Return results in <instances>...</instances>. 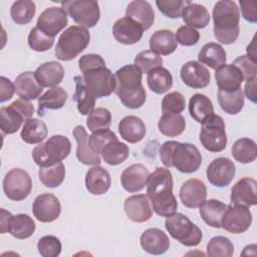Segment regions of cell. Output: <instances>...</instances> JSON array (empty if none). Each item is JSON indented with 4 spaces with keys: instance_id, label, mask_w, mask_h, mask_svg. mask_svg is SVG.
Wrapping results in <instances>:
<instances>
[{
    "instance_id": "1",
    "label": "cell",
    "mask_w": 257,
    "mask_h": 257,
    "mask_svg": "<svg viewBox=\"0 0 257 257\" xmlns=\"http://www.w3.org/2000/svg\"><path fill=\"white\" fill-rule=\"evenodd\" d=\"M147 196L157 215L169 217L176 213L178 202L173 194V176L170 170L157 168L149 175Z\"/></svg>"
},
{
    "instance_id": "2",
    "label": "cell",
    "mask_w": 257,
    "mask_h": 257,
    "mask_svg": "<svg viewBox=\"0 0 257 257\" xmlns=\"http://www.w3.org/2000/svg\"><path fill=\"white\" fill-rule=\"evenodd\" d=\"M142 71L135 64H127L115 71L114 92L125 107L137 109L142 107L147 99L146 90L142 84Z\"/></svg>"
},
{
    "instance_id": "3",
    "label": "cell",
    "mask_w": 257,
    "mask_h": 257,
    "mask_svg": "<svg viewBox=\"0 0 257 257\" xmlns=\"http://www.w3.org/2000/svg\"><path fill=\"white\" fill-rule=\"evenodd\" d=\"M160 158L166 168H176L184 174H192L199 170L202 155L198 148L189 143L167 141L160 149Z\"/></svg>"
},
{
    "instance_id": "4",
    "label": "cell",
    "mask_w": 257,
    "mask_h": 257,
    "mask_svg": "<svg viewBox=\"0 0 257 257\" xmlns=\"http://www.w3.org/2000/svg\"><path fill=\"white\" fill-rule=\"evenodd\" d=\"M214 36L223 44L234 43L240 32V12L237 4L231 0L218 1L213 8Z\"/></svg>"
},
{
    "instance_id": "5",
    "label": "cell",
    "mask_w": 257,
    "mask_h": 257,
    "mask_svg": "<svg viewBox=\"0 0 257 257\" xmlns=\"http://www.w3.org/2000/svg\"><path fill=\"white\" fill-rule=\"evenodd\" d=\"M71 151V143L67 137L54 135L45 143H40L32 151V159L39 168L52 166L66 159Z\"/></svg>"
},
{
    "instance_id": "6",
    "label": "cell",
    "mask_w": 257,
    "mask_h": 257,
    "mask_svg": "<svg viewBox=\"0 0 257 257\" xmlns=\"http://www.w3.org/2000/svg\"><path fill=\"white\" fill-rule=\"evenodd\" d=\"M90 35L86 28L78 25L68 27L61 33L56 43L55 55L57 59L72 60L87 47Z\"/></svg>"
},
{
    "instance_id": "7",
    "label": "cell",
    "mask_w": 257,
    "mask_h": 257,
    "mask_svg": "<svg viewBox=\"0 0 257 257\" xmlns=\"http://www.w3.org/2000/svg\"><path fill=\"white\" fill-rule=\"evenodd\" d=\"M165 227L174 239L185 246H197L202 241L201 229L182 213H174L167 217Z\"/></svg>"
},
{
    "instance_id": "8",
    "label": "cell",
    "mask_w": 257,
    "mask_h": 257,
    "mask_svg": "<svg viewBox=\"0 0 257 257\" xmlns=\"http://www.w3.org/2000/svg\"><path fill=\"white\" fill-rule=\"evenodd\" d=\"M200 142L211 153L222 152L227 146L225 122L218 114H211L202 122Z\"/></svg>"
},
{
    "instance_id": "9",
    "label": "cell",
    "mask_w": 257,
    "mask_h": 257,
    "mask_svg": "<svg viewBox=\"0 0 257 257\" xmlns=\"http://www.w3.org/2000/svg\"><path fill=\"white\" fill-rule=\"evenodd\" d=\"M61 7L75 23L86 29L94 27L100 18V10L97 1L69 0L61 2Z\"/></svg>"
},
{
    "instance_id": "10",
    "label": "cell",
    "mask_w": 257,
    "mask_h": 257,
    "mask_svg": "<svg viewBox=\"0 0 257 257\" xmlns=\"http://www.w3.org/2000/svg\"><path fill=\"white\" fill-rule=\"evenodd\" d=\"M82 79L87 89L95 98L108 96L114 92V76L105 66L88 69L82 72Z\"/></svg>"
},
{
    "instance_id": "11",
    "label": "cell",
    "mask_w": 257,
    "mask_h": 257,
    "mask_svg": "<svg viewBox=\"0 0 257 257\" xmlns=\"http://www.w3.org/2000/svg\"><path fill=\"white\" fill-rule=\"evenodd\" d=\"M32 190V181L29 174L20 168L8 171L3 179V191L6 197L12 201L26 199Z\"/></svg>"
},
{
    "instance_id": "12",
    "label": "cell",
    "mask_w": 257,
    "mask_h": 257,
    "mask_svg": "<svg viewBox=\"0 0 257 257\" xmlns=\"http://www.w3.org/2000/svg\"><path fill=\"white\" fill-rule=\"evenodd\" d=\"M252 223V213L249 207L243 205H229L222 217L221 228L232 234L246 232Z\"/></svg>"
},
{
    "instance_id": "13",
    "label": "cell",
    "mask_w": 257,
    "mask_h": 257,
    "mask_svg": "<svg viewBox=\"0 0 257 257\" xmlns=\"http://www.w3.org/2000/svg\"><path fill=\"white\" fill-rule=\"evenodd\" d=\"M67 12L62 7L46 8L38 17L36 27L49 37H55L67 25Z\"/></svg>"
},
{
    "instance_id": "14",
    "label": "cell",
    "mask_w": 257,
    "mask_h": 257,
    "mask_svg": "<svg viewBox=\"0 0 257 257\" xmlns=\"http://www.w3.org/2000/svg\"><path fill=\"white\" fill-rule=\"evenodd\" d=\"M236 167L233 161L224 157L213 160L206 170L209 183L219 188L228 186L234 179Z\"/></svg>"
},
{
    "instance_id": "15",
    "label": "cell",
    "mask_w": 257,
    "mask_h": 257,
    "mask_svg": "<svg viewBox=\"0 0 257 257\" xmlns=\"http://www.w3.org/2000/svg\"><path fill=\"white\" fill-rule=\"evenodd\" d=\"M34 217L42 223L56 220L61 212V205L56 196L49 193L40 194L35 198L32 205Z\"/></svg>"
},
{
    "instance_id": "16",
    "label": "cell",
    "mask_w": 257,
    "mask_h": 257,
    "mask_svg": "<svg viewBox=\"0 0 257 257\" xmlns=\"http://www.w3.org/2000/svg\"><path fill=\"white\" fill-rule=\"evenodd\" d=\"M144 28L140 23L130 17L117 19L112 26V34L118 43L132 45L138 43L143 37Z\"/></svg>"
},
{
    "instance_id": "17",
    "label": "cell",
    "mask_w": 257,
    "mask_h": 257,
    "mask_svg": "<svg viewBox=\"0 0 257 257\" xmlns=\"http://www.w3.org/2000/svg\"><path fill=\"white\" fill-rule=\"evenodd\" d=\"M182 81L191 88H205L211 80L209 69L196 60L183 64L180 71Z\"/></svg>"
},
{
    "instance_id": "18",
    "label": "cell",
    "mask_w": 257,
    "mask_h": 257,
    "mask_svg": "<svg viewBox=\"0 0 257 257\" xmlns=\"http://www.w3.org/2000/svg\"><path fill=\"white\" fill-rule=\"evenodd\" d=\"M231 203L246 207L255 206L257 203V182L253 178L240 179L231 190Z\"/></svg>"
},
{
    "instance_id": "19",
    "label": "cell",
    "mask_w": 257,
    "mask_h": 257,
    "mask_svg": "<svg viewBox=\"0 0 257 257\" xmlns=\"http://www.w3.org/2000/svg\"><path fill=\"white\" fill-rule=\"evenodd\" d=\"M149 198L145 194L134 195L125 199L123 209L130 220L136 223L149 221L153 216V208Z\"/></svg>"
},
{
    "instance_id": "20",
    "label": "cell",
    "mask_w": 257,
    "mask_h": 257,
    "mask_svg": "<svg viewBox=\"0 0 257 257\" xmlns=\"http://www.w3.org/2000/svg\"><path fill=\"white\" fill-rule=\"evenodd\" d=\"M180 200L188 208H199L207 197V188L199 179H190L180 189Z\"/></svg>"
},
{
    "instance_id": "21",
    "label": "cell",
    "mask_w": 257,
    "mask_h": 257,
    "mask_svg": "<svg viewBox=\"0 0 257 257\" xmlns=\"http://www.w3.org/2000/svg\"><path fill=\"white\" fill-rule=\"evenodd\" d=\"M149 170L142 164H134L125 168L120 176L122 188L130 193L142 191L146 186L149 178Z\"/></svg>"
},
{
    "instance_id": "22",
    "label": "cell",
    "mask_w": 257,
    "mask_h": 257,
    "mask_svg": "<svg viewBox=\"0 0 257 257\" xmlns=\"http://www.w3.org/2000/svg\"><path fill=\"white\" fill-rule=\"evenodd\" d=\"M142 248L153 255L164 254L170 247L168 235L158 228H150L143 232L140 237Z\"/></svg>"
},
{
    "instance_id": "23",
    "label": "cell",
    "mask_w": 257,
    "mask_h": 257,
    "mask_svg": "<svg viewBox=\"0 0 257 257\" xmlns=\"http://www.w3.org/2000/svg\"><path fill=\"white\" fill-rule=\"evenodd\" d=\"M215 79L218 90L232 92L241 88L244 80L242 72L235 65L225 64L215 71Z\"/></svg>"
},
{
    "instance_id": "24",
    "label": "cell",
    "mask_w": 257,
    "mask_h": 257,
    "mask_svg": "<svg viewBox=\"0 0 257 257\" xmlns=\"http://www.w3.org/2000/svg\"><path fill=\"white\" fill-rule=\"evenodd\" d=\"M73 137L76 141L77 148H76V158L77 160L86 166H98L101 163L100 157L95 154L88 142V135L85 128L82 125H76L73 128Z\"/></svg>"
},
{
    "instance_id": "25",
    "label": "cell",
    "mask_w": 257,
    "mask_h": 257,
    "mask_svg": "<svg viewBox=\"0 0 257 257\" xmlns=\"http://www.w3.org/2000/svg\"><path fill=\"white\" fill-rule=\"evenodd\" d=\"M111 185L109 173L102 167L93 166L88 169L85 175V187L92 195H103L106 193Z\"/></svg>"
},
{
    "instance_id": "26",
    "label": "cell",
    "mask_w": 257,
    "mask_h": 257,
    "mask_svg": "<svg viewBox=\"0 0 257 257\" xmlns=\"http://www.w3.org/2000/svg\"><path fill=\"white\" fill-rule=\"evenodd\" d=\"M15 90L17 95L24 100H33L40 96L43 87L39 84L32 71L20 73L15 79Z\"/></svg>"
},
{
    "instance_id": "27",
    "label": "cell",
    "mask_w": 257,
    "mask_h": 257,
    "mask_svg": "<svg viewBox=\"0 0 257 257\" xmlns=\"http://www.w3.org/2000/svg\"><path fill=\"white\" fill-rule=\"evenodd\" d=\"M35 77L42 87L57 86L64 77L63 66L56 61H48L39 65L34 71Z\"/></svg>"
},
{
    "instance_id": "28",
    "label": "cell",
    "mask_w": 257,
    "mask_h": 257,
    "mask_svg": "<svg viewBox=\"0 0 257 257\" xmlns=\"http://www.w3.org/2000/svg\"><path fill=\"white\" fill-rule=\"evenodd\" d=\"M120 137L131 144L141 142L147 133L145 122L136 115H126L118 123Z\"/></svg>"
},
{
    "instance_id": "29",
    "label": "cell",
    "mask_w": 257,
    "mask_h": 257,
    "mask_svg": "<svg viewBox=\"0 0 257 257\" xmlns=\"http://www.w3.org/2000/svg\"><path fill=\"white\" fill-rule=\"evenodd\" d=\"M125 16L134 19L142 25L144 30L149 29L155 21V12L148 1L135 0L128 3Z\"/></svg>"
},
{
    "instance_id": "30",
    "label": "cell",
    "mask_w": 257,
    "mask_h": 257,
    "mask_svg": "<svg viewBox=\"0 0 257 257\" xmlns=\"http://www.w3.org/2000/svg\"><path fill=\"white\" fill-rule=\"evenodd\" d=\"M198 60L212 69H218L226 64L227 57L225 49L216 42H208L199 51Z\"/></svg>"
},
{
    "instance_id": "31",
    "label": "cell",
    "mask_w": 257,
    "mask_h": 257,
    "mask_svg": "<svg viewBox=\"0 0 257 257\" xmlns=\"http://www.w3.org/2000/svg\"><path fill=\"white\" fill-rule=\"evenodd\" d=\"M178 46L175 34L168 29L157 30L150 38V48L159 55H169Z\"/></svg>"
},
{
    "instance_id": "32",
    "label": "cell",
    "mask_w": 257,
    "mask_h": 257,
    "mask_svg": "<svg viewBox=\"0 0 257 257\" xmlns=\"http://www.w3.org/2000/svg\"><path fill=\"white\" fill-rule=\"evenodd\" d=\"M67 100V92L60 86L49 88L46 92L38 97V110L39 116H44L46 109H59Z\"/></svg>"
},
{
    "instance_id": "33",
    "label": "cell",
    "mask_w": 257,
    "mask_h": 257,
    "mask_svg": "<svg viewBox=\"0 0 257 257\" xmlns=\"http://www.w3.org/2000/svg\"><path fill=\"white\" fill-rule=\"evenodd\" d=\"M227 206L228 205L219 200L210 199L205 201L199 207V213L207 225L213 228H221V220L227 209Z\"/></svg>"
},
{
    "instance_id": "34",
    "label": "cell",
    "mask_w": 257,
    "mask_h": 257,
    "mask_svg": "<svg viewBox=\"0 0 257 257\" xmlns=\"http://www.w3.org/2000/svg\"><path fill=\"white\" fill-rule=\"evenodd\" d=\"M184 22L192 28H205L210 22V14L208 10L201 4L189 2L182 12Z\"/></svg>"
},
{
    "instance_id": "35",
    "label": "cell",
    "mask_w": 257,
    "mask_h": 257,
    "mask_svg": "<svg viewBox=\"0 0 257 257\" xmlns=\"http://www.w3.org/2000/svg\"><path fill=\"white\" fill-rule=\"evenodd\" d=\"M47 126L43 120L30 117L24 121L20 137L27 144H40L47 137Z\"/></svg>"
},
{
    "instance_id": "36",
    "label": "cell",
    "mask_w": 257,
    "mask_h": 257,
    "mask_svg": "<svg viewBox=\"0 0 257 257\" xmlns=\"http://www.w3.org/2000/svg\"><path fill=\"white\" fill-rule=\"evenodd\" d=\"M74 82H75V91L73 94V99L76 102L77 110L82 115H87L94 108L96 98L87 89L82 79V76L80 75L74 76Z\"/></svg>"
},
{
    "instance_id": "37",
    "label": "cell",
    "mask_w": 257,
    "mask_h": 257,
    "mask_svg": "<svg viewBox=\"0 0 257 257\" xmlns=\"http://www.w3.org/2000/svg\"><path fill=\"white\" fill-rule=\"evenodd\" d=\"M147 82L149 88L155 93L162 94L169 91L173 85V76L165 67H157L148 72Z\"/></svg>"
},
{
    "instance_id": "38",
    "label": "cell",
    "mask_w": 257,
    "mask_h": 257,
    "mask_svg": "<svg viewBox=\"0 0 257 257\" xmlns=\"http://www.w3.org/2000/svg\"><path fill=\"white\" fill-rule=\"evenodd\" d=\"M100 155L106 164L116 166L123 163L128 158L130 149L124 143H121L116 139L108 142L102 148Z\"/></svg>"
},
{
    "instance_id": "39",
    "label": "cell",
    "mask_w": 257,
    "mask_h": 257,
    "mask_svg": "<svg viewBox=\"0 0 257 257\" xmlns=\"http://www.w3.org/2000/svg\"><path fill=\"white\" fill-rule=\"evenodd\" d=\"M190 115L198 122H203L208 116L214 113V106L211 99L202 93H195L189 100Z\"/></svg>"
},
{
    "instance_id": "40",
    "label": "cell",
    "mask_w": 257,
    "mask_h": 257,
    "mask_svg": "<svg viewBox=\"0 0 257 257\" xmlns=\"http://www.w3.org/2000/svg\"><path fill=\"white\" fill-rule=\"evenodd\" d=\"M35 222L27 214H17L12 217L8 232L16 239L24 240L31 237L35 231Z\"/></svg>"
},
{
    "instance_id": "41",
    "label": "cell",
    "mask_w": 257,
    "mask_h": 257,
    "mask_svg": "<svg viewBox=\"0 0 257 257\" xmlns=\"http://www.w3.org/2000/svg\"><path fill=\"white\" fill-rule=\"evenodd\" d=\"M231 154L233 158L239 163H252L257 157L256 143L252 139L241 138L233 144Z\"/></svg>"
},
{
    "instance_id": "42",
    "label": "cell",
    "mask_w": 257,
    "mask_h": 257,
    "mask_svg": "<svg viewBox=\"0 0 257 257\" xmlns=\"http://www.w3.org/2000/svg\"><path fill=\"white\" fill-rule=\"evenodd\" d=\"M218 101L226 113L237 114L244 106V94L241 88L232 92L218 90Z\"/></svg>"
},
{
    "instance_id": "43",
    "label": "cell",
    "mask_w": 257,
    "mask_h": 257,
    "mask_svg": "<svg viewBox=\"0 0 257 257\" xmlns=\"http://www.w3.org/2000/svg\"><path fill=\"white\" fill-rule=\"evenodd\" d=\"M186 127L185 117L181 113L163 114L158 121L159 131L167 137H178Z\"/></svg>"
},
{
    "instance_id": "44",
    "label": "cell",
    "mask_w": 257,
    "mask_h": 257,
    "mask_svg": "<svg viewBox=\"0 0 257 257\" xmlns=\"http://www.w3.org/2000/svg\"><path fill=\"white\" fill-rule=\"evenodd\" d=\"M38 177L40 182L47 188H56L62 184L65 178V167L62 162L52 166L39 168Z\"/></svg>"
},
{
    "instance_id": "45",
    "label": "cell",
    "mask_w": 257,
    "mask_h": 257,
    "mask_svg": "<svg viewBox=\"0 0 257 257\" xmlns=\"http://www.w3.org/2000/svg\"><path fill=\"white\" fill-rule=\"evenodd\" d=\"M24 120V117L11 105L0 108V127L3 134L11 135L16 133Z\"/></svg>"
},
{
    "instance_id": "46",
    "label": "cell",
    "mask_w": 257,
    "mask_h": 257,
    "mask_svg": "<svg viewBox=\"0 0 257 257\" xmlns=\"http://www.w3.org/2000/svg\"><path fill=\"white\" fill-rule=\"evenodd\" d=\"M35 3L31 0L15 1L10 9L12 20L19 25L28 24L35 14Z\"/></svg>"
},
{
    "instance_id": "47",
    "label": "cell",
    "mask_w": 257,
    "mask_h": 257,
    "mask_svg": "<svg viewBox=\"0 0 257 257\" xmlns=\"http://www.w3.org/2000/svg\"><path fill=\"white\" fill-rule=\"evenodd\" d=\"M111 122V113L107 108L104 107H96L93 108L88 114L86 118V125L88 130L92 133L108 130Z\"/></svg>"
},
{
    "instance_id": "48",
    "label": "cell",
    "mask_w": 257,
    "mask_h": 257,
    "mask_svg": "<svg viewBox=\"0 0 257 257\" xmlns=\"http://www.w3.org/2000/svg\"><path fill=\"white\" fill-rule=\"evenodd\" d=\"M234 254V245L225 236L213 237L207 244V255L210 257H231Z\"/></svg>"
},
{
    "instance_id": "49",
    "label": "cell",
    "mask_w": 257,
    "mask_h": 257,
    "mask_svg": "<svg viewBox=\"0 0 257 257\" xmlns=\"http://www.w3.org/2000/svg\"><path fill=\"white\" fill-rule=\"evenodd\" d=\"M134 64L142 71V73H148L152 69L162 66L163 58L151 49L143 50L135 57Z\"/></svg>"
},
{
    "instance_id": "50",
    "label": "cell",
    "mask_w": 257,
    "mask_h": 257,
    "mask_svg": "<svg viewBox=\"0 0 257 257\" xmlns=\"http://www.w3.org/2000/svg\"><path fill=\"white\" fill-rule=\"evenodd\" d=\"M186 106L184 95L179 91H172L167 93L162 100L163 114H177L181 113Z\"/></svg>"
},
{
    "instance_id": "51",
    "label": "cell",
    "mask_w": 257,
    "mask_h": 257,
    "mask_svg": "<svg viewBox=\"0 0 257 257\" xmlns=\"http://www.w3.org/2000/svg\"><path fill=\"white\" fill-rule=\"evenodd\" d=\"M27 41L29 47L32 50L37 52H43L49 50L52 47L54 43V38L47 36L35 26L30 30Z\"/></svg>"
},
{
    "instance_id": "52",
    "label": "cell",
    "mask_w": 257,
    "mask_h": 257,
    "mask_svg": "<svg viewBox=\"0 0 257 257\" xmlns=\"http://www.w3.org/2000/svg\"><path fill=\"white\" fill-rule=\"evenodd\" d=\"M37 249L43 257H57L61 252V242L55 236H43L38 240Z\"/></svg>"
},
{
    "instance_id": "53",
    "label": "cell",
    "mask_w": 257,
    "mask_h": 257,
    "mask_svg": "<svg viewBox=\"0 0 257 257\" xmlns=\"http://www.w3.org/2000/svg\"><path fill=\"white\" fill-rule=\"evenodd\" d=\"M188 1L183 0H157L156 5L159 10L169 18H179L182 16L184 7Z\"/></svg>"
},
{
    "instance_id": "54",
    "label": "cell",
    "mask_w": 257,
    "mask_h": 257,
    "mask_svg": "<svg viewBox=\"0 0 257 257\" xmlns=\"http://www.w3.org/2000/svg\"><path fill=\"white\" fill-rule=\"evenodd\" d=\"M117 137L115 136V134L109 130H101V131H97L92 133L89 136L88 142H89V146L91 148V150L99 155L102 148L110 141L112 140H116Z\"/></svg>"
},
{
    "instance_id": "55",
    "label": "cell",
    "mask_w": 257,
    "mask_h": 257,
    "mask_svg": "<svg viewBox=\"0 0 257 257\" xmlns=\"http://www.w3.org/2000/svg\"><path fill=\"white\" fill-rule=\"evenodd\" d=\"M233 65L237 66L243 74L244 80H249L256 77L257 72V61L252 60L247 55H241L237 57L233 62Z\"/></svg>"
},
{
    "instance_id": "56",
    "label": "cell",
    "mask_w": 257,
    "mask_h": 257,
    "mask_svg": "<svg viewBox=\"0 0 257 257\" xmlns=\"http://www.w3.org/2000/svg\"><path fill=\"white\" fill-rule=\"evenodd\" d=\"M176 40L183 46H192L199 42L200 33L188 25L181 26L176 32Z\"/></svg>"
},
{
    "instance_id": "57",
    "label": "cell",
    "mask_w": 257,
    "mask_h": 257,
    "mask_svg": "<svg viewBox=\"0 0 257 257\" xmlns=\"http://www.w3.org/2000/svg\"><path fill=\"white\" fill-rule=\"evenodd\" d=\"M100 66H105V61L98 54H94V53L84 54L78 60V67L81 72H84L88 69L100 67Z\"/></svg>"
},
{
    "instance_id": "58",
    "label": "cell",
    "mask_w": 257,
    "mask_h": 257,
    "mask_svg": "<svg viewBox=\"0 0 257 257\" xmlns=\"http://www.w3.org/2000/svg\"><path fill=\"white\" fill-rule=\"evenodd\" d=\"M243 18L251 23L257 22V2L254 0H240L239 1Z\"/></svg>"
},
{
    "instance_id": "59",
    "label": "cell",
    "mask_w": 257,
    "mask_h": 257,
    "mask_svg": "<svg viewBox=\"0 0 257 257\" xmlns=\"http://www.w3.org/2000/svg\"><path fill=\"white\" fill-rule=\"evenodd\" d=\"M12 107H14L23 117L24 119L30 118L34 113V106L29 100H24L22 98H18L14 100L11 104Z\"/></svg>"
},
{
    "instance_id": "60",
    "label": "cell",
    "mask_w": 257,
    "mask_h": 257,
    "mask_svg": "<svg viewBox=\"0 0 257 257\" xmlns=\"http://www.w3.org/2000/svg\"><path fill=\"white\" fill-rule=\"evenodd\" d=\"M1 83V90H0V102H4L12 98L15 90V84L7 77L1 76L0 77Z\"/></svg>"
},
{
    "instance_id": "61",
    "label": "cell",
    "mask_w": 257,
    "mask_h": 257,
    "mask_svg": "<svg viewBox=\"0 0 257 257\" xmlns=\"http://www.w3.org/2000/svg\"><path fill=\"white\" fill-rule=\"evenodd\" d=\"M245 95L250 101L256 103V77L246 81Z\"/></svg>"
},
{
    "instance_id": "62",
    "label": "cell",
    "mask_w": 257,
    "mask_h": 257,
    "mask_svg": "<svg viewBox=\"0 0 257 257\" xmlns=\"http://www.w3.org/2000/svg\"><path fill=\"white\" fill-rule=\"evenodd\" d=\"M12 214L4 209H1V234L8 232V227L12 219Z\"/></svg>"
},
{
    "instance_id": "63",
    "label": "cell",
    "mask_w": 257,
    "mask_h": 257,
    "mask_svg": "<svg viewBox=\"0 0 257 257\" xmlns=\"http://www.w3.org/2000/svg\"><path fill=\"white\" fill-rule=\"evenodd\" d=\"M246 51H247V56L248 57H250L254 61H257L256 60V49H255V36L253 37L251 43L247 46Z\"/></svg>"
}]
</instances>
